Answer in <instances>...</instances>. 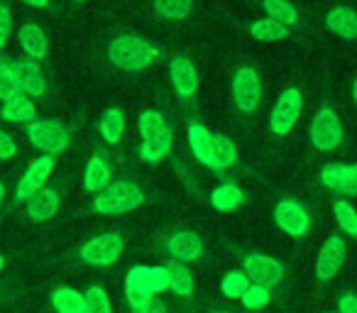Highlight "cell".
Listing matches in <instances>:
<instances>
[{"label":"cell","instance_id":"1","mask_svg":"<svg viewBox=\"0 0 357 313\" xmlns=\"http://www.w3.org/2000/svg\"><path fill=\"white\" fill-rule=\"evenodd\" d=\"M108 56L123 71H142L159 56V49L152 42L135 35H120L110 42Z\"/></svg>","mask_w":357,"mask_h":313},{"label":"cell","instance_id":"2","mask_svg":"<svg viewBox=\"0 0 357 313\" xmlns=\"http://www.w3.org/2000/svg\"><path fill=\"white\" fill-rule=\"evenodd\" d=\"M144 194L137 184L132 181H115V184L105 186L93 201V208L103 215H125L142 206Z\"/></svg>","mask_w":357,"mask_h":313},{"label":"cell","instance_id":"3","mask_svg":"<svg viewBox=\"0 0 357 313\" xmlns=\"http://www.w3.org/2000/svg\"><path fill=\"white\" fill-rule=\"evenodd\" d=\"M27 137H30L32 147L45 152L47 157H56V154H61L69 147V132L56 120H35V123H30Z\"/></svg>","mask_w":357,"mask_h":313},{"label":"cell","instance_id":"4","mask_svg":"<svg viewBox=\"0 0 357 313\" xmlns=\"http://www.w3.org/2000/svg\"><path fill=\"white\" fill-rule=\"evenodd\" d=\"M123 238L118 233H105L96 235L81 247V259L91 267H110L120 259L123 254Z\"/></svg>","mask_w":357,"mask_h":313},{"label":"cell","instance_id":"5","mask_svg":"<svg viewBox=\"0 0 357 313\" xmlns=\"http://www.w3.org/2000/svg\"><path fill=\"white\" fill-rule=\"evenodd\" d=\"M301 91L296 89H287L282 96H279L277 105L272 110V118H269V125H272V132L277 137H284V135L291 132V128L296 125V120L301 118Z\"/></svg>","mask_w":357,"mask_h":313},{"label":"cell","instance_id":"6","mask_svg":"<svg viewBox=\"0 0 357 313\" xmlns=\"http://www.w3.org/2000/svg\"><path fill=\"white\" fill-rule=\"evenodd\" d=\"M311 139H313V147L321 149V152H333L342 142V125L340 118L335 115V110L333 108L318 110L311 125Z\"/></svg>","mask_w":357,"mask_h":313},{"label":"cell","instance_id":"7","mask_svg":"<svg viewBox=\"0 0 357 313\" xmlns=\"http://www.w3.org/2000/svg\"><path fill=\"white\" fill-rule=\"evenodd\" d=\"M233 96L235 103L243 113L257 110L259 98H262V79L252 66H243L233 79Z\"/></svg>","mask_w":357,"mask_h":313},{"label":"cell","instance_id":"8","mask_svg":"<svg viewBox=\"0 0 357 313\" xmlns=\"http://www.w3.org/2000/svg\"><path fill=\"white\" fill-rule=\"evenodd\" d=\"M245 274L250 284L272 289L284 279V264L269 254H248L245 257Z\"/></svg>","mask_w":357,"mask_h":313},{"label":"cell","instance_id":"9","mask_svg":"<svg viewBox=\"0 0 357 313\" xmlns=\"http://www.w3.org/2000/svg\"><path fill=\"white\" fill-rule=\"evenodd\" d=\"M125 296H128L132 311H139L144 308L154 296V284H152V267H132L128 272V279H125Z\"/></svg>","mask_w":357,"mask_h":313},{"label":"cell","instance_id":"10","mask_svg":"<svg viewBox=\"0 0 357 313\" xmlns=\"http://www.w3.org/2000/svg\"><path fill=\"white\" fill-rule=\"evenodd\" d=\"M52 169H54V157H40V160L32 162L22 174L20 184H17L15 201H30L35 194H40L45 189L47 179L52 176Z\"/></svg>","mask_w":357,"mask_h":313},{"label":"cell","instance_id":"11","mask_svg":"<svg viewBox=\"0 0 357 313\" xmlns=\"http://www.w3.org/2000/svg\"><path fill=\"white\" fill-rule=\"evenodd\" d=\"M342 262H345V240L333 235L323 243L321 252L316 257V277L321 284L331 282L337 272H340Z\"/></svg>","mask_w":357,"mask_h":313},{"label":"cell","instance_id":"12","mask_svg":"<svg viewBox=\"0 0 357 313\" xmlns=\"http://www.w3.org/2000/svg\"><path fill=\"white\" fill-rule=\"evenodd\" d=\"M274 220L277 225L291 238H303L308 233V225H311V218H308L306 208L296 201H282V204L274 208Z\"/></svg>","mask_w":357,"mask_h":313},{"label":"cell","instance_id":"13","mask_svg":"<svg viewBox=\"0 0 357 313\" xmlns=\"http://www.w3.org/2000/svg\"><path fill=\"white\" fill-rule=\"evenodd\" d=\"M13 74H15L17 89L22 96H30V98H40L45 93V74L35 61H15L13 64Z\"/></svg>","mask_w":357,"mask_h":313},{"label":"cell","instance_id":"14","mask_svg":"<svg viewBox=\"0 0 357 313\" xmlns=\"http://www.w3.org/2000/svg\"><path fill=\"white\" fill-rule=\"evenodd\" d=\"M323 184L335 194L355 196L357 194V167L350 165H328L321 171Z\"/></svg>","mask_w":357,"mask_h":313},{"label":"cell","instance_id":"15","mask_svg":"<svg viewBox=\"0 0 357 313\" xmlns=\"http://www.w3.org/2000/svg\"><path fill=\"white\" fill-rule=\"evenodd\" d=\"M169 254H172L176 262L186 264V262H194L204 254V240L194 233V230H178L176 235H172L169 240Z\"/></svg>","mask_w":357,"mask_h":313},{"label":"cell","instance_id":"16","mask_svg":"<svg viewBox=\"0 0 357 313\" xmlns=\"http://www.w3.org/2000/svg\"><path fill=\"white\" fill-rule=\"evenodd\" d=\"M169 76H172V84L174 89L178 91L181 98H189L199 91V74H196L194 64L184 56H176L169 66Z\"/></svg>","mask_w":357,"mask_h":313},{"label":"cell","instance_id":"17","mask_svg":"<svg viewBox=\"0 0 357 313\" xmlns=\"http://www.w3.org/2000/svg\"><path fill=\"white\" fill-rule=\"evenodd\" d=\"M189 144H191V152L196 154V160H199L201 165L218 171L215 154H213V135H211L204 125H199V123L189 125Z\"/></svg>","mask_w":357,"mask_h":313},{"label":"cell","instance_id":"18","mask_svg":"<svg viewBox=\"0 0 357 313\" xmlns=\"http://www.w3.org/2000/svg\"><path fill=\"white\" fill-rule=\"evenodd\" d=\"M59 211V194L52 189H42L40 194H35L27 201V215L35 223H45V220L54 218Z\"/></svg>","mask_w":357,"mask_h":313},{"label":"cell","instance_id":"19","mask_svg":"<svg viewBox=\"0 0 357 313\" xmlns=\"http://www.w3.org/2000/svg\"><path fill=\"white\" fill-rule=\"evenodd\" d=\"M326 25L342 40H357V13L352 8H335L328 13Z\"/></svg>","mask_w":357,"mask_h":313},{"label":"cell","instance_id":"20","mask_svg":"<svg viewBox=\"0 0 357 313\" xmlns=\"http://www.w3.org/2000/svg\"><path fill=\"white\" fill-rule=\"evenodd\" d=\"M20 47L30 59H45L47 52H50V45H47V35L42 32V27L37 25H22L20 27Z\"/></svg>","mask_w":357,"mask_h":313},{"label":"cell","instance_id":"21","mask_svg":"<svg viewBox=\"0 0 357 313\" xmlns=\"http://www.w3.org/2000/svg\"><path fill=\"white\" fill-rule=\"evenodd\" d=\"M84 186L91 194H100L105 186H110V167L105 165L103 157H91L84 169Z\"/></svg>","mask_w":357,"mask_h":313},{"label":"cell","instance_id":"22","mask_svg":"<svg viewBox=\"0 0 357 313\" xmlns=\"http://www.w3.org/2000/svg\"><path fill=\"white\" fill-rule=\"evenodd\" d=\"M37 115V108L27 96H13L3 103V110H0V118L8 120V123H30Z\"/></svg>","mask_w":357,"mask_h":313},{"label":"cell","instance_id":"23","mask_svg":"<svg viewBox=\"0 0 357 313\" xmlns=\"http://www.w3.org/2000/svg\"><path fill=\"white\" fill-rule=\"evenodd\" d=\"M172 142H174V135H172V130H169V125H167V128H164L157 137L142 142L139 154H142V160L147 162V165H159V162H162L164 157L169 154V149H172Z\"/></svg>","mask_w":357,"mask_h":313},{"label":"cell","instance_id":"24","mask_svg":"<svg viewBox=\"0 0 357 313\" xmlns=\"http://www.w3.org/2000/svg\"><path fill=\"white\" fill-rule=\"evenodd\" d=\"M169 269V289H172L176 296H191L194 293V274L186 269V264L176 262V259H172V262L167 264Z\"/></svg>","mask_w":357,"mask_h":313},{"label":"cell","instance_id":"25","mask_svg":"<svg viewBox=\"0 0 357 313\" xmlns=\"http://www.w3.org/2000/svg\"><path fill=\"white\" fill-rule=\"evenodd\" d=\"M52 306L56 313H86V298L71 287H61L52 293Z\"/></svg>","mask_w":357,"mask_h":313},{"label":"cell","instance_id":"26","mask_svg":"<svg viewBox=\"0 0 357 313\" xmlns=\"http://www.w3.org/2000/svg\"><path fill=\"white\" fill-rule=\"evenodd\" d=\"M100 135H103L105 142L115 144L123 139V132H125V115L120 108H110L103 113V118H100Z\"/></svg>","mask_w":357,"mask_h":313},{"label":"cell","instance_id":"27","mask_svg":"<svg viewBox=\"0 0 357 313\" xmlns=\"http://www.w3.org/2000/svg\"><path fill=\"white\" fill-rule=\"evenodd\" d=\"M243 201H245L243 189H238L235 184H223V186H218L213 194H211V204H213V208L223 211V213L235 211L240 204H243Z\"/></svg>","mask_w":357,"mask_h":313},{"label":"cell","instance_id":"28","mask_svg":"<svg viewBox=\"0 0 357 313\" xmlns=\"http://www.w3.org/2000/svg\"><path fill=\"white\" fill-rule=\"evenodd\" d=\"M213 154H215V165L218 171H225L235 165V157H238V149H235L233 139L225 137V135H213Z\"/></svg>","mask_w":357,"mask_h":313},{"label":"cell","instance_id":"29","mask_svg":"<svg viewBox=\"0 0 357 313\" xmlns=\"http://www.w3.org/2000/svg\"><path fill=\"white\" fill-rule=\"evenodd\" d=\"M264 10H267V15L272 17L274 22H279V25H284V27L296 25V10H294V6L287 3V0H264Z\"/></svg>","mask_w":357,"mask_h":313},{"label":"cell","instance_id":"30","mask_svg":"<svg viewBox=\"0 0 357 313\" xmlns=\"http://www.w3.org/2000/svg\"><path fill=\"white\" fill-rule=\"evenodd\" d=\"M194 0H154V10L167 20H184L191 13Z\"/></svg>","mask_w":357,"mask_h":313},{"label":"cell","instance_id":"31","mask_svg":"<svg viewBox=\"0 0 357 313\" xmlns=\"http://www.w3.org/2000/svg\"><path fill=\"white\" fill-rule=\"evenodd\" d=\"M250 32H252L255 40H262V42H279L287 37V27L279 25V22L274 20H257L252 22V27H250Z\"/></svg>","mask_w":357,"mask_h":313},{"label":"cell","instance_id":"32","mask_svg":"<svg viewBox=\"0 0 357 313\" xmlns=\"http://www.w3.org/2000/svg\"><path fill=\"white\" fill-rule=\"evenodd\" d=\"M250 289V279L245 272H228L223 277V282H220V291L225 293L228 298H243V293Z\"/></svg>","mask_w":357,"mask_h":313},{"label":"cell","instance_id":"33","mask_svg":"<svg viewBox=\"0 0 357 313\" xmlns=\"http://www.w3.org/2000/svg\"><path fill=\"white\" fill-rule=\"evenodd\" d=\"M333 213H335V220L340 223V228L345 230L350 238H357V211L352 208L347 201H335Z\"/></svg>","mask_w":357,"mask_h":313},{"label":"cell","instance_id":"34","mask_svg":"<svg viewBox=\"0 0 357 313\" xmlns=\"http://www.w3.org/2000/svg\"><path fill=\"white\" fill-rule=\"evenodd\" d=\"M164 128H167V123H164V118L157 110H144V113L139 115V135H142V142L157 137Z\"/></svg>","mask_w":357,"mask_h":313},{"label":"cell","instance_id":"35","mask_svg":"<svg viewBox=\"0 0 357 313\" xmlns=\"http://www.w3.org/2000/svg\"><path fill=\"white\" fill-rule=\"evenodd\" d=\"M84 298H86V313H113V306H110V298L105 293V289L91 287L84 293Z\"/></svg>","mask_w":357,"mask_h":313},{"label":"cell","instance_id":"36","mask_svg":"<svg viewBox=\"0 0 357 313\" xmlns=\"http://www.w3.org/2000/svg\"><path fill=\"white\" fill-rule=\"evenodd\" d=\"M13 96H20L15 74H13V64L0 61V98L8 100V98H13Z\"/></svg>","mask_w":357,"mask_h":313},{"label":"cell","instance_id":"37","mask_svg":"<svg viewBox=\"0 0 357 313\" xmlns=\"http://www.w3.org/2000/svg\"><path fill=\"white\" fill-rule=\"evenodd\" d=\"M272 298L269 289L264 287H257V284H250V289L243 293V306L250 308V311H257V308H264Z\"/></svg>","mask_w":357,"mask_h":313},{"label":"cell","instance_id":"38","mask_svg":"<svg viewBox=\"0 0 357 313\" xmlns=\"http://www.w3.org/2000/svg\"><path fill=\"white\" fill-rule=\"evenodd\" d=\"M10 32H13V15H10V10H8V6L0 3V49L8 45Z\"/></svg>","mask_w":357,"mask_h":313},{"label":"cell","instance_id":"39","mask_svg":"<svg viewBox=\"0 0 357 313\" xmlns=\"http://www.w3.org/2000/svg\"><path fill=\"white\" fill-rule=\"evenodd\" d=\"M15 154H17V144H15V139H13L10 135L6 132V130H0V162L13 160Z\"/></svg>","mask_w":357,"mask_h":313},{"label":"cell","instance_id":"40","mask_svg":"<svg viewBox=\"0 0 357 313\" xmlns=\"http://www.w3.org/2000/svg\"><path fill=\"white\" fill-rule=\"evenodd\" d=\"M152 284L154 291L162 293L169 289V269L167 267H152Z\"/></svg>","mask_w":357,"mask_h":313},{"label":"cell","instance_id":"41","mask_svg":"<svg viewBox=\"0 0 357 313\" xmlns=\"http://www.w3.org/2000/svg\"><path fill=\"white\" fill-rule=\"evenodd\" d=\"M337 313H357V296L355 293H345L337 303Z\"/></svg>","mask_w":357,"mask_h":313},{"label":"cell","instance_id":"42","mask_svg":"<svg viewBox=\"0 0 357 313\" xmlns=\"http://www.w3.org/2000/svg\"><path fill=\"white\" fill-rule=\"evenodd\" d=\"M135 313H167V308H164V303H159L157 298H152L147 306L139 308V311H135Z\"/></svg>","mask_w":357,"mask_h":313},{"label":"cell","instance_id":"43","mask_svg":"<svg viewBox=\"0 0 357 313\" xmlns=\"http://www.w3.org/2000/svg\"><path fill=\"white\" fill-rule=\"evenodd\" d=\"M25 6H32V8H47L50 6V0H22Z\"/></svg>","mask_w":357,"mask_h":313},{"label":"cell","instance_id":"44","mask_svg":"<svg viewBox=\"0 0 357 313\" xmlns=\"http://www.w3.org/2000/svg\"><path fill=\"white\" fill-rule=\"evenodd\" d=\"M3 199H6V184L0 181V206H3Z\"/></svg>","mask_w":357,"mask_h":313},{"label":"cell","instance_id":"45","mask_svg":"<svg viewBox=\"0 0 357 313\" xmlns=\"http://www.w3.org/2000/svg\"><path fill=\"white\" fill-rule=\"evenodd\" d=\"M352 98H355V105H357V79H355V86H352Z\"/></svg>","mask_w":357,"mask_h":313},{"label":"cell","instance_id":"46","mask_svg":"<svg viewBox=\"0 0 357 313\" xmlns=\"http://www.w3.org/2000/svg\"><path fill=\"white\" fill-rule=\"evenodd\" d=\"M3 264H6V259H3V254H0V269H3Z\"/></svg>","mask_w":357,"mask_h":313},{"label":"cell","instance_id":"47","mask_svg":"<svg viewBox=\"0 0 357 313\" xmlns=\"http://www.w3.org/2000/svg\"><path fill=\"white\" fill-rule=\"evenodd\" d=\"M211 313H228V311H211Z\"/></svg>","mask_w":357,"mask_h":313}]
</instances>
